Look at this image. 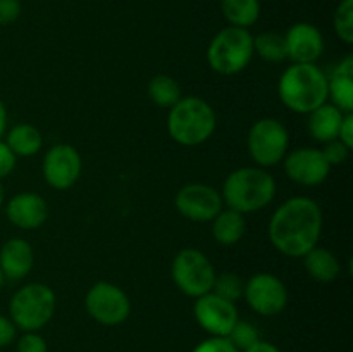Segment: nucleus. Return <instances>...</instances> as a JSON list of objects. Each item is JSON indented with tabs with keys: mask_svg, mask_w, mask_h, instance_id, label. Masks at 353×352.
I'll return each instance as SVG.
<instances>
[{
	"mask_svg": "<svg viewBox=\"0 0 353 352\" xmlns=\"http://www.w3.org/2000/svg\"><path fill=\"white\" fill-rule=\"evenodd\" d=\"M323 231V211L310 197H292L269 221V240L288 257H303L317 245Z\"/></svg>",
	"mask_w": 353,
	"mask_h": 352,
	"instance_id": "1",
	"label": "nucleus"
},
{
	"mask_svg": "<svg viewBox=\"0 0 353 352\" xmlns=\"http://www.w3.org/2000/svg\"><path fill=\"white\" fill-rule=\"evenodd\" d=\"M278 95L296 114H310L327 102V76L316 64H292L281 75Z\"/></svg>",
	"mask_w": 353,
	"mask_h": 352,
	"instance_id": "2",
	"label": "nucleus"
},
{
	"mask_svg": "<svg viewBox=\"0 0 353 352\" xmlns=\"http://www.w3.org/2000/svg\"><path fill=\"white\" fill-rule=\"evenodd\" d=\"M276 182L264 168H240L234 169L224 179L223 202L230 209L241 214L255 213L274 200Z\"/></svg>",
	"mask_w": 353,
	"mask_h": 352,
	"instance_id": "3",
	"label": "nucleus"
},
{
	"mask_svg": "<svg viewBox=\"0 0 353 352\" xmlns=\"http://www.w3.org/2000/svg\"><path fill=\"white\" fill-rule=\"evenodd\" d=\"M216 113L210 104L200 97H181L179 102L169 109V137L185 147L205 144L216 131Z\"/></svg>",
	"mask_w": 353,
	"mask_h": 352,
	"instance_id": "4",
	"label": "nucleus"
},
{
	"mask_svg": "<svg viewBox=\"0 0 353 352\" xmlns=\"http://www.w3.org/2000/svg\"><path fill=\"white\" fill-rule=\"evenodd\" d=\"M254 57V37L245 28H223L207 47L210 69L223 76L243 71Z\"/></svg>",
	"mask_w": 353,
	"mask_h": 352,
	"instance_id": "5",
	"label": "nucleus"
},
{
	"mask_svg": "<svg viewBox=\"0 0 353 352\" xmlns=\"http://www.w3.org/2000/svg\"><path fill=\"white\" fill-rule=\"evenodd\" d=\"M55 293L45 283L21 286L9 302L10 321L23 331H38L55 313Z\"/></svg>",
	"mask_w": 353,
	"mask_h": 352,
	"instance_id": "6",
	"label": "nucleus"
},
{
	"mask_svg": "<svg viewBox=\"0 0 353 352\" xmlns=\"http://www.w3.org/2000/svg\"><path fill=\"white\" fill-rule=\"evenodd\" d=\"M288 130L274 117L255 121L248 131V154L261 168H271L283 162L285 155L288 154Z\"/></svg>",
	"mask_w": 353,
	"mask_h": 352,
	"instance_id": "7",
	"label": "nucleus"
},
{
	"mask_svg": "<svg viewBox=\"0 0 353 352\" xmlns=\"http://www.w3.org/2000/svg\"><path fill=\"white\" fill-rule=\"evenodd\" d=\"M171 275L176 286L185 295L196 299L212 290L216 269L203 252L196 248H183L172 261Z\"/></svg>",
	"mask_w": 353,
	"mask_h": 352,
	"instance_id": "8",
	"label": "nucleus"
},
{
	"mask_svg": "<svg viewBox=\"0 0 353 352\" xmlns=\"http://www.w3.org/2000/svg\"><path fill=\"white\" fill-rule=\"evenodd\" d=\"M86 313L100 324L117 326L130 317L131 302L121 286L109 282H99L85 297Z\"/></svg>",
	"mask_w": 353,
	"mask_h": 352,
	"instance_id": "9",
	"label": "nucleus"
},
{
	"mask_svg": "<svg viewBox=\"0 0 353 352\" xmlns=\"http://www.w3.org/2000/svg\"><path fill=\"white\" fill-rule=\"evenodd\" d=\"M174 206L183 217L195 223H210L223 211V197L214 186L188 183L174 197Z\"/></svg>",
	"mask_w": 353,
	"mask_h": 352,
	"instance_id": "10",
	"label": "nucleus"
},
{
	"mask_svg": "<svg viewBox=\"0 0 353 352\" xmlns=\"http://www.w3.org/2000/svg\"><path fill=\"white\" fill-rule=\"evenodd\" d=\"M243 297L248 306L261 316H276L288 304L286 285L271 273H257L245 283Z\"/></svg>",
	"mask_w": 353,
	"mask_h": 352,
	"instance_id": "11",
	"label": "nucleus"
},
{
	"mask_svg": "<svg viewBox=\"0 0 353 352\" xmlns=\"http://www.w3.org/2000/svg\"><path fill=\"white\" fill-rule=\"evenodd\" d=\"M41 173L52 188H71L81 175V155L69 144L54 145L45 154Z\"/></svg>",
	"mask_w": 353,
	"mask_h": 352,
	"instance_id": "12",
	"label": "nucleus"
},
{
	"mask_svg": "<svg viewBox=\"0 0 353 352\" xmlns=\"http://www.w3.org/2000/svg\"><path fill=\"white\" fill-rule=\"evenodd\" d=\"M193 314H195L196 323L212 337H228V333L233 330L238 321V311L234 302L221 299L212 292L196 297Z\"/></svg>",
	"mask_w": 353,
	"mask_h": 352,
	"instance_id": "13",
	"label": "nucleus"
},
{
	"mask_svg": "<svg viewBox=\"0 0 353 352\" xmlns=\"http://www.w3.org/2000/svg\"><path fill=\"white\" fill-rule=\"evenodd\" d=\"M285 173L292 182L303 186H317L330 176L331 166L321 148L300 147L290 152L283 159Z\"/></svg>",
	"mask_w": 353,
	"mask_h": 352,
	"instance_id": "14",
	"label": "nucleus"
},
{
	"mask_svg": "<svg viewBox=\"0 0 353 352\" xmlns=\"http://www.w3.org/2000/svg\"><path fill=\"white\" fill-rule=\"evenodd\" d=\"M286 57L293 64H316L324 52V38L319 28L310 23H295L285 33Z\"/></svg>",
	"mask_w": 353,
	"mask_h": 352,
	"instance_id": "15",
	"label": "nucleus"
},
{
	"mask_svg": "<svg viewBox=\"0 0 353 352\" xmlns=\"http://www.w3.org/2000/svg\"><path fill=\"white\" fill-rule=\"evenodd\" d=\"M6 214L14 226L21 230H37L48 219V204L38 193L23 192L9 200Z\"/></svg>",
	"mask_w": 353,
	"mask_h": 352,
	"instance_id": "16",
	"label": "nucleus"
},
{
	"mask_svg": "<svg viewBox=\"0 0 353 352\" xmlns=\"http://www.w3.org/2000/svg\"><path fill=\"white\" fill-rule=\"evenodd\" d=\"M34 264V252L24 238H10L0 248V271L3 278L23 280Z\"/></svg>",
	"mask_w": 353,
	"mask_h": 352,
	"instance_id": "17",
	"label": "nucleus"
},
{
	"mask_svg": "<svg viewBox=\"0 0 353 352\" xmlns=\"http://www.w3.org/2000/svg\"><path fill=\"white\" fill-rule=\"evenodd\" d=\"M327 99L345 114L353 113V57L347 55L327 76Z\"/></svg>",
	"mask_w": 353,
	"mask_h": 352,
	"instance_id": "18",
	"label": "nucleus"
},
{
	"mask_svg": "<svg viewBox=\"0 0 353 352\" xmlns=\"http://www.w3.org/2000/svg\"><path fill=\"white\" fill-rule=\"evenodd\" d=\"M343 117L345 113H341L338 107L327 102L312 110L309 114V131L314 140L321 141V144L336 140Z\"/></svg>",
	"mask_w": 353,
	"mask_h": 352,
	"instance_id": "19",
	"label": "nucleus"
},
{
	"mask_svg": "<svg viewBox=\"0 0 353 352\" xmlns=\"http://www.w3.org/2000/svg\"><path fill=\"white\" fill-rule=\"evenodd\" d=\"M210 223H212V237L216 238L217 244L226 245V247L238 244L247 230L245 214L230 207L226 211H221Z\"/></svg>",
	"mask_w": 353,
	"mask_h": 352,
	"instance_id": "20",
	"label": "nucleus"
},
{
	"mask_svg": "<svg viewBox=\"0 0 353 352\" xmlns=\"http://www.w3.org/2000/svg\"><path fill=\"white\" fill-rule=\"evenodd\" d=\"M303 266L310 278L319 283H331L340 275V261L331 251L323 247H314L303 255Z\"/></svg>",
	"mask_w": 353,
	"mask_h": 352,
	"instance_id": "21",
	"label": "nucleus"
},
{
	"mask_svg": "<svg viewBox=\"0 0 353 352\" xmlns=\"http://www.w3.org/2000/svg\"><path fill=\"white\" fill-rule=\"evenodd\" d=\"M6 144L16 157H31L43 145V138L33 124H16L6 135Z\"/></svg>",
	"mask_w": 353,
	"mask_h": 352,
	"instance_id": "22",
	"label": "nucleus"
},
{
	"mask_svg": "<svg viewBox=\"0 0 353 352\" xmlns=\"http://www.w3.org/2000/svg\"><path fill=\"white\" fill-rule=\"evenodd\" d=\"M221 10L230 26L248 30L257 23L261 16V2L259 0H221Z\"/></svg>",
	"mask_w": 353,
	"mask_h": 352,
	"instance_id": "23",
	"label": "nucleus"
},
{
	"mask_svg": "<svg viewBox=\"0 0 353 352\" xmlns=\"http://www.w3.org/2000/svg\"><path fill=\"white\" fill-rule=\"evenodd\" d=\"M148 99L159 107H168L171 109L174 104L181 99V86L172 76L157 75L150 79L147 86Z\"/></svg>",
	"mask_w": 353,
	"mask_h": 352,
	"instance_id": "24",
	"label": "nucleus"
},
{
	"mask_svg": "<svg viewBox=\"0 0 353 352\" xmlns=\"http://www.w3.org/2000/svg\"><path fill=\"white\" fill-rule=\"evenodd\" d=\"M254 54L264 59L265 62H283L286 57L285 35L278 31H264L254 37Z\"/></svg>",
	"mask_w": 353,
	"mask_h": 352,
	"instance_id": "25",
	"label": "nucleus"
},
{
	"mask_svg": "<svg viewBox=\"0 0 353 352\" xmlns=\"http://www.w3.org/2000/svg\"><path fill=\"white\" fill-rule=\"evenodd\" d=\"M245 290V282L240 275L233 271H224L216 275L214 278V285L210 292L219 295L221 299L230 300V302H236L243 297Z\"/></svg>",
	"mask_w": 353,
	"mask_h": 352,
	"instance_id": "26",
	"label": "nucleus"
},
{
	"mask_svg": "<svg viewBox=\"0 0 353 352\" xmlns=\"http://www.w3.org/2000/svg\"><path fill=\"white\" fill-rule=\"evenodd\" d=\"M334 33L347 45L353 43V0H341L334 10Z\"/></svg>",
	"mask_w": 353,
	"mask_h": 352,
	"instance_id": "27",
	"label": "nucleus"
},
{
	"mask_svg": "<svg viewBox=\"0 0 353 352\" xmlns=\"http://www.w3.org/2000/svg\"><path fill=\"white\" fill-rule=\"evenodd\" d=\"M228 340L231 342L233 347H236L238 351L243 352L247 351L248 347L255 344V342L261 340V335H259V330L248 321H236V324L233 326V330L228 333Z\"/></svg>",
	"mask_w": 353,
	"mask_h": 352,
	"instance_id": "28",
	"label": "nucleus"
},
{
	"mask_svg": "<svg viewBox=\"0 0 353 352\" xmlns=\"http://www.w3.org/2000/svg\"><path fill=\"white\" fill-rule=\"evenodd\" d=\"M321 152H323V155L326 157L327 164H330L331 168H333V166L343 164L348 159V155H350V148L345 144H341L338 138L336 140H331L327 141V144H324V148H321Z\"/></svg>",
	"mask_w": 353,
	"mask_h": 352,
	"instance_id": "29",
	"label": "nucleus"
},
{
	"mask_svg": "<svg viewBox=\"0 0 353 352\" xmlns=\"http://www.w3.org/2000/svg\"><path fill=\"white\" fill-rule=\"evenodd\" d=\"M17 352H48L47 342L37 331H24L17 342Z\"/></svg>",
	"mask_w": 353,
	"mask_h": 352,
	"instance_id": "30",
	"label": "nucleus"
},
{
	"mask_svg": "<svg viewBox=\"0 0 353 352\" xmlns=\"http://www.w3.org/2000/svg\"><path fill=\"white\" fill-rule=\"evenodd\" d=\"M192 352H240L236 347L231 345L226 337H212L200 342Z\"/></svg>",
	"mask_w": 353,
	"mask_h": 352,
	"instance_id": "31",
	"label": "nucleus"
},
{
	"mask_svg": "<svg viewBox=\"0 0 353 352\" xmlns=\"http://www.w3.org/2000/svg\"><path fill=\"white\" fill-rule=\"evenodd\" d=\"M21 6L19 0H0V26H9V24L16 23L21 16Z\"/></svg>",
	"mask_w": 353,
	"mask_h": 352,
	"instance_id": "32",
	"label": "nucleus"
},
{
	"mask_svg": "<svg viewBox=\"0 0 353 352\" xmlns=\"http://www.w3.org/2000/svg\"><path fill=\"white\" fill-rule=\"evenodd\" d=\"M16 155L7 147L6 141L0 140V179L7 178L16 168Z\"/></svg>",
	"mask_w": 353,
	"mask_h": 352,
	"instance_id": "33",
	"label": "nucleus"
},
{
	"mask_svg": "<svg viewBox=\"0 0 353 352\" xmlns=\"http://www.w3.org/2000/svg\"><path fill=\"white\" fill-rule=\"evenodd\" d=\"M14 338H16V324L10 321V317L0 314V349L12 344Z\"/></svg>",
	"mask_w": 353,
	"mask_h": 352,
	"instance_id": "34",
	"label": "nucleus"
},
{
	"mask_svg": "<svg viewBox=\"0 0 353 352\" xmlns=\"http://www.w3.org/2000/svg\"><path fill=\"white\" fill-rule=\"evenodd\" d=\"M338 140L347 145L350 150L353 148V114H345L340 131H338Z\"/></svg>",
	"mask_w": 353,
	"mask_h": 352,
	"instance_id": "35",
	"label": "nucleus"
},
{
	"mask_svg": "<svg viewBox=\"0 0 353 352\" xmlns=\"http://www.w3.org/2000/svg\"><path fill=\"white\" fill-rule=\"evenodd\" d=\"M243 352H281V351H279L276 345L269 344V342L259 340V342H255L252 347H248L247 351H243Z\"/></svg>",
	"mask_w": 353,
	"mask_h": 352,
	"instance_id": "36",
	"label": "nucleus"
},
{
	"mask_svg": "<svg viewBox=\"0 0 353 352\" xmlns=\"http://www.w3.org/2000/svg\"><path fill=\"white\" fill-rule=\"evenodd\" d=\"M7 131V109H6V104L0 100V140L2 137L6 135Z\"/></svg>",
	"mask_w": 353,
	"mask_h": 352,
	"instance_id": "37",
	"label": "nucleus"
},
{
	"mask_svg": "<svg viewBox=\"0 0 353 352\" xmlns=\"http://www.w3.org/2000/svg\"><path fill=\"white\" fill-rule=\"evenodd\" d=\"M3 197H6V193H3V186H2V183H0V207H2V204H3Z\"/></svg>",
	"mask_w": 353,
	"mask_h": 352,
	"instance_id": "38",
	"label": "nucleus"
},
{
	"mask_svg": "<svg viewBox=\"0 0 353 352\" xmlns=\"http://www.w3.org/2000/svg\"><path fill=\"white\" fill-rule=\"evenodd\" d=\"M3 280H6V278H3L2 271H0V289H2V285H3Z\"/></svg>",
	"mask_w": 353,
	"mask_h": 352,
	"instance_id": "39",
	"label": "nucleus"
}]
</instances>
